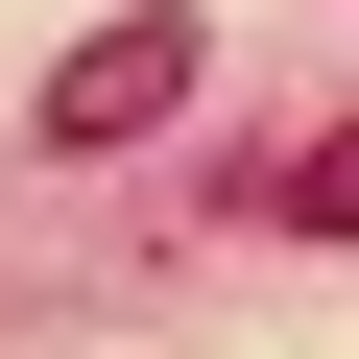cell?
<instances>
[{
  "instance_id": "obj_1",
  "label": "cell",
  "mask_w": 359,
  "mask_h": 359,
  "mask_svg": "<svg viewBox=\"0 0 359 359\" xmlns=\"http://www.w3.org/2000/svg\"><path fill=\"white\" fill-rule=\"evenodd\" d=\"M168 96H192V25H168V0H144V25H96V48H72V72H48V144H72V168H96V144H144V120H168Z\"/></svg>"
},
{
  "instance_id": "obj_2",
  "label": "cell",
  "mask_w": 359,
  "mask_h": 359,
  "mask_svg": "<svg viewBox=\"0 0 359 359\" xmlns=\"http://www.w3.org/2000/svg\"><path fill=\"white\" fill-rule=\"evenodd\" d=\"M264 216H287V240H359V120H335V144H287V168H264Z\"/></svg>"
}]
</instances>
